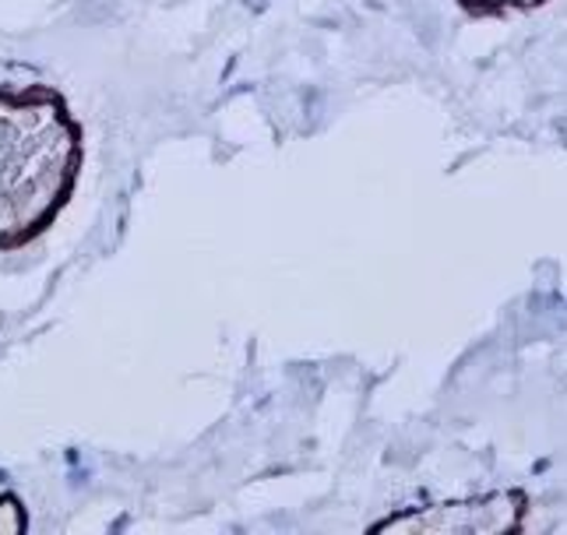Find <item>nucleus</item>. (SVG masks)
Returning a JSON list of instances; mask_svg holds the SVG:
<instances>
[{"label": "nucleus", "mask_w": 567, "mask_h": 535, "mask_svg": "<svg viewBox=\"0 0 567 535\" xmlns=\"http://www.w3.org/2000/svg\"><path fill=\"white\" fill-rule=\"evenodd\" d=\"M78 134L50 95H0V247L25 244L64 205Z\"/></svg>", "instance_id": "nucleus-1"}, {"label": "nucleus", "mask_w": 567, "mask_h": 535, "mask_svg": "<svg viewBox=\"0 0 567 535\" xmlns=\"http://www.w3.org/2000/svg\"><path fill=\"white\" fill-rule=\"evenodd\" d=\"M525 497L512 490L486 493V497L473 501H447V504H430L416 507L409 514H395L378 525V532H441V535H491V532H512L522 525Z\"/></svg>", "instance_id": "nucleus-2"}, {"label": "nucleus", "mask_w": 567, "mask_h": 535, "mask_svg": "<svg viewBox=\"0 0 567 535\" xmlns=\"http://www.w3.org/2000/svg\"><path fill=\"white\" fill-rule=\"evenodd\" d=\"M473 11H504V8H533L539 0H462Z\"/></svg>", "instance_id": "nucleus-3"}]
</instances>
